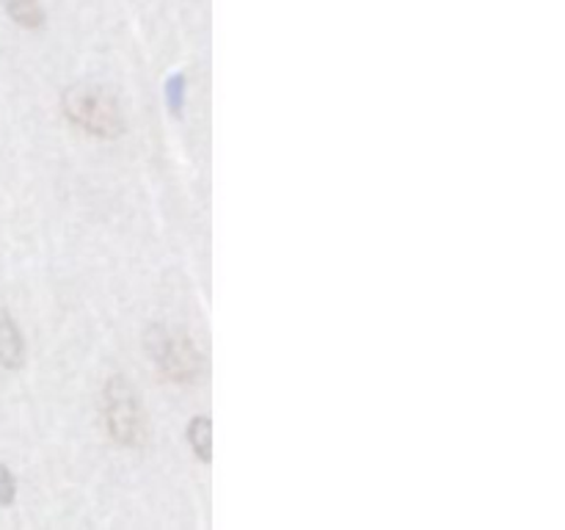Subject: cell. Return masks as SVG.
<instances>
[{"mask_svg":"<svg viewBox=\"0 0 565 530\" xmlns=\"http://www.w3.org/2000/svg\"><path fill=\"white\" fill-rule=\"evenodd\" d=\"M61 108L77 130L94 138H116L125 132V116L114 94L92 83H77L61 94Z\"/></svg>","mask_w":565,"mask_h":530,"instance_id":"6da1fadb","label":"cell"},{"mask_svg":"<svg viewBox=\"0 0 565 530\" xmlns=\"http://www.w3.org/2000/svg\"><path fill=\"white\" fill-rule=\"evenodd\" d=\"M147 351L154 368L174 384H196L204 375V357L182 329L154 326L147 335Z\"/></svg>","mask_w":565,"mask_h":530,"instance_id":"7a4b0ae2","label":"cell"},{"mask_svg":"<svg viewBox=\"0 0 565 530\" xmlns=\"http://www.w3.org/2000/svg\"><path fill=\"white\" fill-rule=\"evenodd\" d=\"M103 414L110 439L125 447H141L149 436L147 414H143L138 392L125 375H110L103 392Z\"/></svg>","mask_w":565,"mask_h":530,"instance_id":"3957f363","label":"cell"},{"mask_svg":"<svg viewBox=\"0 0 565 530\" xmlns=\"http://www.w3.org/2000/svg\"><path fill=\"white\" fill-rule=\"evenodd\" d=\"M22 362H25V340H22L14 318L0 307V364L17 370L22 368Z\"/></svg>","mask_w":565,"mask_h":530,"instance_id":"277c9868","label":"cell"},{"mask_svg":"<svg viewBox=\"0 0 565 530\" xmlns=\"http://www.w3.org/2000/svg\"><path fill=\"white\" fill-rule=\"evenodd\" d=\"M188 442H191L199 462L207 464L213 458V425H210V420L204 414L193 417V423L188 425Z\"/></svg>","mask_w":565,"mask_h":530,"instance_id":"5b68a950","label":"cell"},{"mask_svg":"<svg viewBox=\"0 0 565 530\" xmlns=\"http://www.w3.org/2000/svg\"><path fill=\"white\" fill-rule=\"evenodd\" d=\"M6 11L22 28H42L44 9L39 0H6Z\"/></svg>","mask_w":565,"mask_h":530,"instance_id":"8992f818","label":"cell"},{"mask_svg":"<svg viewBox=\"0 0 565 530\" xmlns=\"http://www.w3.org/2000/svg\"><path fill=\"white\" fill-rule=\"evenodd\" d=\"M17 495V484H14V475L0 464V506H9Z\"/></svg>","mask_w":565,"mask_h":530,"instance_id":"52a82bcc","label":"cell"},{"mask_svg":"<svg viewBox=\"0 0 565 530\" xmlns=\"http://www.w3.org/2000/svg\"><path fill=\"white\" fill-rule=\"evenodd\" d=\"M166 97H171V108L180 110V97H182V77L180 75H177L174 81L166 86Z\"/></svg>","mask_w":565,"mask_h":530,"instance_id":"ba28073f","label":"cell"}]
</instances>
